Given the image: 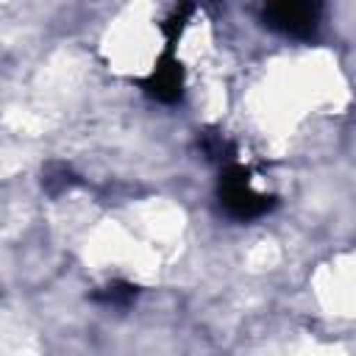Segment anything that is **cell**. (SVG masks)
I'll use <instances>...</instances> for the list:
<instances>
[{
  "mask_svg": "<svg viewBox=\"0 0 356 356\" xmlns=\"http://www.w3.org/2000/svg\"><path fill=\"white\" fill-rule=\"evenodd\" d=\"M267 25L286 36H309L317 25V8L309 3H278L264 11Z\"/></svg>",
  "mask_w": 356,
  "mask_h": 356,
  "instance_id": "1",
  "label": "cell"
},
{
  "mask_svg": "<svg viewBox=\"0 0 356 356\" xmlns=\"http://www.w3.org/2000/svg\"><path fill=\"white\" fill-rule=\"evenodd\" d=\"M222 200L228 206V211H234L236 217H253V214H261L267 209L264 197L259 192L250 189V184L242 178V175H234L225 181V192H222Z\"/></svg>",
  "mask_w": 356,
  "mask_h": 356,
  "instance_id": "2",
  "label": "cell"
}]
</instances>
